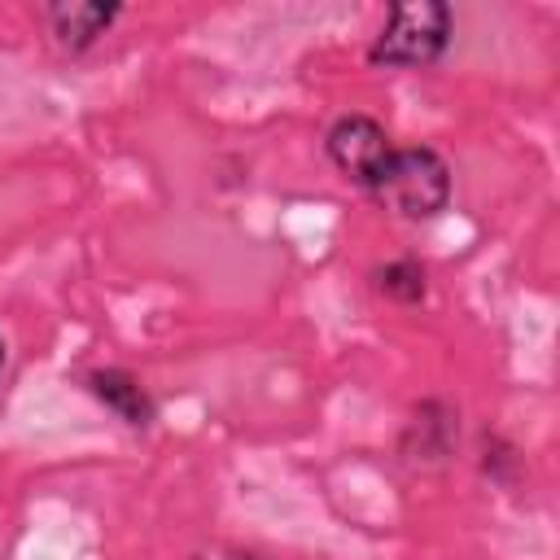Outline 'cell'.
<instances>
[{"mask_svg": "<svg viewBox=\"0 0 560 560\" xmlns=\"http://www.w3.org/2000/svg\"><path fill=\"white\" fill-rule=\"evenodd\" d=\"M88 389H92L118 420H127V424H149V420H153V402H149V394H144L140 381H136L131 372H122V368L92 372V376H88Z\"/></svg>", "mask_w": 560, "mask_h": 560, "instance_id": "5b68a950", "label": "cell"}, {"mask_svg": "<svg viewBox=\"0 0 560 560\" xmlns=\"http://www.w3.org/2000/svg\"><path fill=\"white\" fill-rule=\"evenodd\" d=\"M381 293L398 298V302H420L424 298V271L416 262H389L385 271H376Z\"/></svg>", "mask_w": 560, "mask_h": 560, "instance_id": "8992f818", "label": "cell"}, {"mask_svg": "<svg viewBox=\"0 0 560 560\" xmlns=\"http://www.w3.org/2000/svg\"><path fill=\"white\" fill-rule=\"evenodd\" d=\"M368 192L402 219H429L451 197V166L433 149H389Z\"/></svg>", "mask_w": 560, "mask_h": 560, "instance_id": "6da1fadb", "label": "cell"}, {"mask_svg": "<svg viewBox=\"0 0 560 560\" xmlns=\"http://www.w3.org/2000/svg\"><path fill=\"white\" fill-rule=\"evenodd\" d=\"M0 372H4V337H0Z\"/></svg>", "mask_w": 560, "mask_h": 560, "instance_id": "52a82bcc", "label": "cell"}, {"mask_svg": "<svg viewBox=\"0 0 560 560\" xmlns=\"http://www.w3.org/2000/svg\"><path fill=\"white\" fill-rule=\"evenodd\" d=\"M328 158L354 179V184H372V175L381 171V162L389 158V136H385V127L376 122V118H368V114H346V118H337L332 127H328Z\"/></svg>", "mask_w": 560, "mask_h": 560, "instance_id": "3957f363", "label": "cell"}, {"mask_svg": "<svg viewBox=\"0 0 560 560\" xmlns=\"http://www.w3.org/2000/svg\"><path fill=\"white\" fill-rule=\"evenodd\" d=\"M118 13H122L118 4H101V0H61V4H48V26L61 48L83 52L114 26Z\"/></svg>", "mask_w": 560, "mask_h": 560, "instance_id": "277c9868", "label": "cell"}, {"mask_svg": "<svg viewBox=\"0 0 560 560\" xmlns=\"http://www.w3.org/2000/svg\"><path fill=\"white\" fill-rule=\"evenodd\" d=\"M451 44V9L442 0H407L394 4L368 57L376 66H429Z\"/></svg>", "mask_w": 560, "mask_h": 560, "instance_id": "7a4b0ae2", "label": "cell"}]
</instances>
